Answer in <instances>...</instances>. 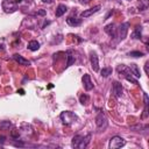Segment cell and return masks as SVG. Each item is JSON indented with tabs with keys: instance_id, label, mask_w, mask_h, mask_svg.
Returning <instances> with one entry per match:
<instances>
[{
	"instance_id": "836d02e7",
	"label": "cell",
	"mask_w": 149,
	"mask_h": 149,
	"mask_svg": "<svg viewBox=\"0 0 149 149\" xmlns=\"http://www.w3.org/2000/svg\"><path fill=\"white\" fill-rule=\"evenodd\" d=\"M0 70H1V66H0Z\"/></svg>"
},
{
	"instance_id": "e0dca14e",
	"label": "cell",
	"mask_w": 149,
	"mask_h": 149,
	"mask_svg": "<svg viewBox=\"0 0 149 149\" xmlns=\"http://www.w3.org/2000/svg\"><path fill=\"white\" fill-rule=\"evenodd\" d=\"M66 10H68V7H66L65 5H63V3H61V5H58V6H57L55 14H56V16H57V17H59V16H62L63 14H65V13H66Z\"/></svg>"
},
{
	"instance_id": "44dd1931",
	"label": "cell",
	"mask_w": 149,
	"mask_h": 149,
	"mask_svg": "<svg viewBox=\"0 0 149 149\" xmlns=\"http://www.w3.org/2000/svg\"><path fill=\"white\" fill-rule=\"evenodd\" d=\"M38 48H40V43L35 40H33L28 43V49L31 50V51H36V50H38Z\"/></svg>"
},
{
	"instance_id": "7c38bea8",
	"label": "cell",
	"mask_w": 149,
	"mask_h": 149,
	"mask_svg": "<svg viewBox=\"0 0 149 149\" xmlns=\"http://www.w3.org/2000/svg\"><path fill=\"white\" fill-rule=\"evenodd\" d=\"M148 128H149L148 125H142V123H140V125L137 123V125L130 126V130L139 132V133H143V134H147V133H148Z\"/></svg>"
},
{
	"instance_id": "9a60e30c",
	"label": "cell",
	"mask_w": 149,
	"mask_h": 149,
	"mask_svg": "<svg viewBox=\"0 0 149 149\" xmlns=\"http://www.w3.org/2000/svg\"><path fill=\"white\" fill-rule=\"evenodd\" d=\"M66 22H68V24H70V26H72V27H78V26H80L81 24V19H78V17H73V16H69L68 19H66Z\"/></svg>"
},
{
	"instance_id": "6da1fadb",
	"label": "cell",
	"mask_w": 149,
	"mask_h": 149,
	"mask_svg": "<svg viewBox=\"0 0 149 149\" xmlns=\"http://www.w3.org/2000/svg\"><path fill=\"white\" fill-rule=\"evenodd\" d=\"M90 140H91V135L87 134L85 136L83 135H74L73 139H72V142H71V146L73 148H78V149H84L88 146L90 143Z\"/></svg>"
},
{
	"instance_id": "4316f807",
	"label": "cell",
	"mask_w": 149,
	"mask_h": 149,
	"mask_svg": "<svg viewBox=\"0 0 149 149\" xmlns=\"http://www.w3.org/2000/svg\"><path fill=\"white\" fill-rule=\"evenodd\" d=\"M144 54L142 52V51H130L129 54H128V56H130V57H142Z\"/></svg>"
},
{
	"instance_id": "ba28073f",
	"label": "cell",
	"mask_w": 149,
	"mask_h": 149,
	"mask_svg": "<svg viewBox=\"0 0 149 149\" xmlns=\"http://www.w3.org/2000/svg\"><path fill=\"white\" fill-rule=\"evenodd\" d=\"M81 81H83L84 88H85L86 91H91V90L93 88V83H92V80H91L90 74L85 73V74L83 76V78H81Z\"/></svg>"
},
{
	"instance_id": "ac0fdd59",
	"label": "cell",
	"mask_w": 149,
	"mask_h": 149,
	"mask_svg": "<svg viewBox=\"0 0 149 149\" xmlns=\"http://www.w3.org/2000/svg\"><path fill=\"white\" fill-rule=\"evenodd\" d=\"M129 70H130V72H132V74L135 77V78H140L141 77V73H140V70H139V66L136 65V64H130L129 66Z\"/></svg>"
},
{
	"instance_id": "8fae6325",
	"label": "cell",
	"mask_w": 149,
	"mask_h": 149,
	"mask_svg": "<svg viewBox=\"0 0 149 149\" xmlns=\"http://www.w3.org/2000/svg\"><path fill=\"white\" fill-rule=\"evenodd\" d=\"M100 6L99 5H97V6H94V7H92V8H88V9H85L84 12H81L80 13V16L81 17H88V16H91V15H93L94 13H97V12H99L100 10Z\"/></svg>"
},
{
	"instance_id": "5b68a950",
	"label": "cell",
	"mask_w": 149,
	"mask_h": 149,
	"mask_svg": "<svg viewBox=\"0 0 149 149\" xmlns=\"http://www.w3.org/2000/svg\"><path fill=\"white\" fill-rule=\"evenodd\" d=\"M126 144V141L121 136H113L109 140V148L111 149H119Z\"/></svg>"
},
{
	"instance_id": "277c9868",
	"label": "cell",
	"mask_w": 149,
	"mask_h": 149,
	"mask_svg": "<svg viewBox=\"0 0 149 149\" xmlns=\"http://www.w3.org/2000/svg\"><path fill=\"white\" fill-rule=\"evenodd\" d=\"M1 6H2V9L5 13H14L17 9L16 0H3Z\"/></svg>"
},
{
	"instance_id": "1f68e13d",
	"label": "cell",
	"mask_w": 149,
	"mask_h": 149,
	"mask_svg": "<svg viewBox=\"0 0 149 149\" xmlns=\"http://www.w3.org/2000/svg\"><path fill=\"white\" fill-rule=\"evenodd\" d=\"M5 140H6V137H5V136H0V143H3V142H5Z\"/></svg>"
},
{
	"instance_id": "2e32d148",
	"label": "cell",
	"mask_w": 149,
	"mask_h": 149,
	"mask_svg": "<svg viewBox=\"0 0 149 149\" xmlns=\"http://www.w3.org/2000/svg\"><path fill=\"white\" fill-rule=\"evenodd\" d=\"M66 65H65V68H69L70 65H72V63H74V61H76V57H74V54H73V51H71V50H68L66 51Z\"/></svg>"
},
{
	"instance_id": "7402d4cb",
	"label": "cell",
	"mask_w": 149,
	"mask_h": 149,
	"mask_svg": "<svg viewBox=\"0 0 149 149\" xmlns=\"http://www.w3.org/2000/svg\"><path fill=\"white\" fill-rule=\"evenodd\" d=\"M10 127H12V122L10 121L5 120V121H1L0 122V129L1 130H8Z\"/></svg>"
},
{
	"instance_id": "d6a6232c",
	"label": "cell",
	"mask_w": 149,
	"mask_h": 149,
	"mask_svg": "<svg viewBox=\"0 0 149 149\" xmlns=\"http://www.w3.org/2000/svg\"><path fill=\"white\" fill-rule=\"evenodd\" d=\"M3 50V45L2 44H0V51H2Z\"/></svg>"
},
{
	"instance_id": "9c48e42d",
	"label": "cell",
	"mask_w": 149,
	"mask_h": 149,
	"mask_svg": "<svg viewBox=\"0 0 149 149\" xmlns=\"http://www.w3.org/2000/svg\"><path fill=\"white\" fill-rule=\"evenodd\" d=\"M112 90H113V93H114V95H115L116 98H120V97L122 95L123 90H122V85H121V83H120V81L115 80V81L113 83Z\"/></svg>"
},
{
	"instance_id": "7a4b0ae2",
	"label": "cell",
	"mask_w": 149,
	"mask_h": 149,
	"mask_svg": "<svg viewBox=\"0 0 149 149\" xmlns=\"http://www.w3.org/2000/svg\"><path fill=\"white\" fill-rule=\"evenodd\" d=\"M59 118H61V121L63 122V125H66V126L72 125L73 122L78 121V116L73 112H70V111L62 112L61 115H59Z\"/></svg>"
},
{
	"instance_id": "ffe728a7",
	"label": "cell",
	"mask_w": 149,
	"mask_h": 149,
	"mask_svg": "<svg viewBox=\"0 0 149 149\" xmlns=\"http://www.w3.org/2000/svg\"><path fill=\"white\" fill-rule=\"evenodd\" d=\"M143 99H144V113L142 115V119H146L148 116V104H149V99H148L147 93H143Z\"/></svg>"
},
{
	"instance_id": "cb8c5ba5",
	"label": "cell",
	"mask_w": 149,
	"mask_h": 149,
	"mask_svg": "<svg viewBox=\"0 0 149 149\" xmlns=\"http://www.w3.org/2000/svg\"><path fill=\"white\" fill-rule=\"evenodd\" d=\"M100 74L102 77H108L109 74H112V68H102V70L100 71Z\"/></svg>"
},
{
	"instance_id": "4dcf8cb0",
	"label": "cell",
	"mask_w": 149,
	"mask_h": 149,
	"mask_svg": "<svg viewBox=\"0 0 149 149\" xmlns=\"http://www.w3.org/2000/svg\"><path fill=\"white\" fill-rule=\"evenodd\" d=\"M52 1H54V0H42L43 3H51Z\"/></svg>"
},
{
	"instance_id": "52a82bcc",
	"label": "cell",
	"mask_w": 149,
	"mask_h": 149,
	"mask_svg": "<svg viewBox=\"0 0 149 149\" xmlns=\"http://www.w3.org/2000/svg\"><path fill=\"white\" fill-rule=\"evenodd\" d=\"M95 125L99 129H105L108 125V121H107V118L104 113H99L97 116H95Z\"/></svg>"
},
{
	"instance_id": "d6986e66",
	"label": "cell",
	"mask_w": 149,
	"mask_h": 149,
	"mask_svg": "<svg viewBox=\"0 0 149 149\" xmlns=\"http://www.w3.org/2000/svg\"><path fill=\"white\" fill-rule=\"evenodd\" d=\"M141 35H142V26H136L132 34V38L139 40V38H141Z\"/></svg>"
},
{
	"instance_id": "4fadbf2b",
	"label": "cell",
	"mask_w": 149,
	"mask_h": 149,
	"mask_svg": "<svg viewBox=\"0 0 149 149\" xmlns=\"http://www.w3.org/2000/svg\"><path fill=\"white\" fill-rule=\"evenodd\" d=\"M13 58H14V61H15L16 63H19L20 65H24V66L30 65V61H28L27 58H24L23 56H21V55H19V54L13 55Z\"/></svg>"
},
{
	"instance_id": "3957f363",
	"label": "cell",
	"mask_w": 149,
	"mask_h": 149,
	"mask_svg": "<svg viewBox=\"0 0 149 149\" xmlns=\"http://www.w3.org/2000/svg\"><path fill=\"white\" fill-rule=\"evenodd\" d=\"M116 70H118V72L120 73V76L125 77L128 81H132L133 84H137V79L133 77V74H132V72H130V70H129V68H128V66H126V65L121 64V65H119V66H118V69H116Z\"/></svg>"
},
{
	"instance_id": "f546056e",
	"label": "cell",
	"mask_w": 149,
	"mask_h": 149,
	"mask_svg": "<svg viewBox=\"0 0 149 149\" xmlns=\"http://www.w3.org/2000/svg\"><path fill=\"white\" fill-rule=\"evenodd\" d=\"M148 65H149V62H147L146 65H144V71H146V73H148Z\"/></svg>"
},
{
	"instance_id": "83f0119b",
	"label": "cell",
	"mask_w": 149,
	"mask_h": 149,
	"mask_svg": "<svg viewBox=\"0 0 149 149\" xmlns=\"http://www.w3.org/2000/svg\"><path fill=\"white\" fill-rule=\"evenodd\" d=\"M19 136H20V133H19V130H16V129L12 130V137H13V139H17Z\"/></svg>"
},
{
	"instance_id": "484cf974",
	"label": "cell",
	"mask_w": 149,
	"mask_h": 149,
	"mask_svg": "<svg viewBox=\"0 0 149 149\" xmlns=\"http://www.w3.org/2000/svg\"><path fill=\"white\" fill-rule=\"evenodd\" d=\"M88 100H90V98H88L87 94H81V95L79 97V101H80V104H83V105H86V104L88 102Z\"/></svg>"
},
{
	"instance_id": "603a6c76",
	"label": "cell",
	"mask_w": 149,
	"mask_h": 149,
	"mask_svg": "<svg viewBox=\"0 0 149 149\" xmlns=\"http://www.w3.org/2000/svg\"><path fill=\"white\" fill-rule=\"evenodd\" d=\"M21 130H23L26 134H33V127L30 125H28V123H22Z\"/></svg>"
},
{
	"instance_id": "5bb4252c",
	"label": "cell",
	"mask_w": 149,
	"mask_h": 149,
	"mask_svg": "<svg viewBox=\"0 0 149 149\" xmlns=\"http://www.w3.org/2000/svg\"><path fill=\"white\" fill-rule=\"evenodd\" d=\"M105 31L111 36V37H115L116 36V28L114 23H109L105 27Z\"/></svg>"
},
{
	"instance_id": "f1b7e54d",
	"label": "cell",
	"mask_w": 149,
	"mask_h": 149,
	"mask_svg": "<svg viewBox=\"0 0 149 149\" xmlns=\"http://www.w3.org/2000/svg\"><path fill=\"white\" fill-rule=\"evenodd\" d=\"M45 14H47V10L45 9H38L36 12V15H40V16H44Z\"/></svg>"
},
{
	"instance_id": "30bf717a",
	"label": "cell",
	"mask_w": 149,
	"mask_h": 149,
	"mask_svg": "<svg viewBox=\"0 0 149 149\" xmlns=\"http://www.w3.org/2000/svg\"><path fill=\"white\" fill-rule=\"evenodd\" d=\"M90 62H91V66H92L93 71H99V59H98V55L95 52H91Z\"/></svg>"
},
{
	"instance_id": "8992f818",
	"label": "cell",
	"mask_w": 149,
	"mask_h": 149,
	"mask_svg": "<svg viewBox=\"0 0 149 149\" xmlns=\"http://www.w3.org/2000/svg\"><path fill=\"white\" fill-rule=\"evenodd\" d=\"M128 27H129V23L128 22H123L120 24L119 28H116V35L119 37L120 41L125 40L126 36H127V33H128Z\"/></svg>"
},
{
	"instance_id": "d4e9b609",
	"label": "cell",
	"mask_w": 149,
	"mask_h": 149,
	"mask_svg": "<svg viewBox=\"0 0 149 149\" xmlns=\"http://www.w3.org/2000/svg\"><path fill=\"white\" fill-rule=\"evenodd\" d=\"M139 8H140V10H146L148 8V0H140Z\"/></svg>"
}]
</instances>
